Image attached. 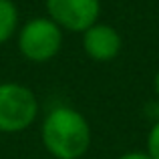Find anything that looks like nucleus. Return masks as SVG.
<instances>
[{
  "instance_id": "1",
  "label": "nucleus",
  "mask_w": 159,
  "mask_h": 159,
  "mask_svg": "<svg viewBox=\"0 0 159 159\" xmlns=\"http://www.w3.org/2000/svg\"><path fill=\"white\" fill-rule=\"evenodd\" d=\"M40 137L47 151L57 159H79L89 151L91 127L87 119L66 105L48 111L43 121Z\"/></svg>"
},
{
  "instance_id": "2",
  "label": "nucleus",
  "mask_w": 159,
  "mask_h": 159,
  "mask_svg": "<svg viewBox=\"0 0 159 159\" xmlns=\"http://www.w3.org/2000/svg\"><path fill=\"white\" fill-rule=\"evenodd\" d=\"M39 115V101L28 87L20 83L0 85V133H18L28 129Z\"/></svg>"
},
{
  "instance_id": "3",
  "label": "nucleus",
  "mask_w": 159,
  "mask_h": 159,
  "mask_svg": "<svg viewBox=\"0 0 159 159\" xmlns=\"http://www.w3.org/2000/svg\"><path fill=\"white\" fill-rule=\"evenodd\" d=\"M62 47V30L48 16L28 20L18 32V51L32 62H47L58 54Z\"/></svg>"
},
{
  "instance_id": "4",
  "label": "nucleus",
  "mask_w": 159,
  "mask_h": 159,
  "mask_svg": "<svg viewBox=\"0 0 159 159\" xmlns=\"http://www.w3.org/2000/svg\"><path fill=\"white\" fill-rule=\"evenodd\" d=\"M44 6L48 18L70 32H85L101 14V0H44Z\"/></svg>"
},
{
  "instance_id": "5",
  "label": "nucleus",
  "mask_w": 159,
  "mask_h": 159,
  "mask_svg": "<svg viewBox=\"0 0 159 159\" xmlns=\"http://www.w3.org/2000/svg\"><path fill=\"white\" fill-rule=\"evenodd\" d=\"M121 47H123V39L111 24L95 22L91 28L83 32V48L87 57L97 62L113 61L121 52Z\"/></svg>"
},
{
  "instance_id": "6",
  "label": "nucleus",
  "mask_w": 159,
  "mask_h": 159,
  "mask_svg": "<svg viewBox=\"0 0 159 159\" xmlns=\"http://www.w3.org/2000/svg\"><path fill=\"white\" fill-rule=\"evenodd\" d=\"M18 28V8L12 0H0V44L12 39Z\"/></svg>"
},
{
  "instance_id": "7",
  "label": "nucleus",
  "mask_w": 159,
  "mask_h": 159,
  "mask_svg": "<svg viewBox=\"0 0 159 159\" xmlns=\"http://www.w3.org/2000/svg\"><path fill=\"white\" fill-rule=\"evenodd\" d=\"M147 155L151 159H159V121H155L147 135Z\"/></svg>"
},
{
  "instance_id": "8",
  "label": "nucleus",
  "mask_w": 159,
  "mask_h": 159,
  "mask_svg": "<svg viewBox=\"0 0 159 159\" xmlns=\"http://www.w3.org/2000/svg\"><path fill=\"white\" fill-rule=\"evenodd\" d=\"M119 159H151L147 155V153H141V151H131V153H125V155H121Z\"/></svg>"
},
{
  "instance_id": "9",
  "label": "nucleus",
  "mask_w": 159,
  "mask_h": 159,
  "mask_svg": "<svg viewBox=\"0 0 159 159\" xmlns=\"http://www.w3.org/2000/svg\"><path fill=\"white\" fill-rule=\"evenodd\" d=\"M153 87H155V93H157V97H159V70H157L155 79H153Z\"/></svg>"
}]
</instances>
